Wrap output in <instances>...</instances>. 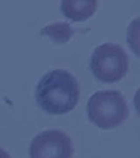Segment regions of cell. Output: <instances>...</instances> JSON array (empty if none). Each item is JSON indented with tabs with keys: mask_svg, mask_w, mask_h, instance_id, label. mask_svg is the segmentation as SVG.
Here are the masks:
<instances>
[{
	"mask_svg": "<svg viewBox=\"0 0 140 158\" xmlns=\"http://www.w3.org/2000/svg\"><path fill=\"white\" fill-rule=\"evenodd\" d=\"M72 139L60 130H46L36 135L30 145V158H72Z\"/></svg>",
	"mask_w": 140,
	"mask_h": 158,
	"instance_id": "4",
	"label": "cell"
},
{
	"mask_svg": "<svg viewBox=\"0 0 140 158\" xmlns=\"http://www.w3.org/2000/svg\"><path fill=\"white\" fill-rule=\"evenodd\" d=\"M89 120L102 130H111L125 122L129 114L125 97L117 90H101L90 97Z\"/></svg>",
	"mask_w": 140,
	"mask_h": 158,
	"instance_id": "2",
	"label": "cell"
},
{
	"mask_svg": "<svg viewBox=\"0 0 140 158\" xmlns=\"http://www.w3.org/2000/svg\"><path fill=\"white\" fill-rule=\"evenodd\" d=\"M90 66L94 77L100 81L117 82L127 75L129 58L118 44L104 43L94 48Z\"/></svg>",
	"mask_w": 140,
	"mask_h": 158,
	"instance_id": "3",
	"label": "cell"
},
{
	"mask_svg": "<svg viewBox=\"0 0 140 158\" xmlns=\"http://www.w3.org/2000/svg\"><path fill=\"white\" fill-rule=\"evenodd\" d=\"M41 34L46 35L56 43H66L74 34V30L66 22H55L41 30Z\"/></svg>",
	"mask_w": 140,
	"mask_h": 158,
	"instance_id": "6",
	"label": "cell"
},
{
	"mask_svg": "<svg viewBox=\"0 0 140 158\" xmlns=\"http://www.w3.org/2000/svg\"><path fill=\"white\" fill-rule=\"evenodd\" d=\"M36 102L48 114H65L76 108L80 88L76 77L64 69L45 74L36 86Z\"/></svg>",
	"mask_w": 140,
	"mask_h": 158,
	"instance_id": "1",
	"label": "cell"
},
{
	"mask_svg": "<svg viewBox=\"0 0 140 158\" xmlns=\"http://www.w3.org/2000/svg\"><path fill=\"white\" fill-rule=\"evenodd\" d=\"M0 158H11V157H10V155L7 153V152L3 151L2 148L0 147Z\"/></svg>",
	"mask_w": 140,
	"mask_h": 158,
	"instance_id": "7",
	"label": "cell"
},
{
	"mask_svg": "<svg viewBox=\"0 0 140 158\" xmlns=\"http://www.w3.org/2000/svg\"><path fill=\"white\" fill-rule=\"evenodd\" d=\"M96 7L98 2L95 0H65L60 5L62 12L65 15V17L74 22L84 21L90 18L95 12Z\"/></svg>",
	"mask_w": 140,
	"mask_h": 158,
	"instance_id": "5",
	"label": "cell"
}]
</instances>
